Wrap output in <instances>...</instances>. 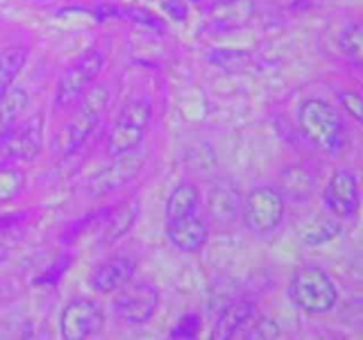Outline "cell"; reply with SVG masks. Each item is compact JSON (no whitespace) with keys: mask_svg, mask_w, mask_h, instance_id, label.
Wrapping results in <instances>:
<instances>
[{"mask_svg":"<svg viewBox=\"0 0 363 340\" xmlns=\"http://www.w3.org/2000/svg\"><path fill=\"white\" fill-rule=\"evenodd\" d=\"M298 126L305 138L323 152L339 154L346 147V126L342 115L326 99H305L298 108Z\"/></svg>","mask_w":363,"mask_h":340,"instance_id":"obj_1","label":"cell"},{"mask_svg":"<svg viewBox=\"0 0 363 340\" xmlns=\"http://www.w3.org/2000/svg\"><path fill=\"white\" fill-rule=\"evenodd\" d=\"M110 101V89L105 84H98L87 89L82 94L80 108L73 117L64 124L57 133L53 149L59 156H69L84 145V142L91 137L94 128L98 126L103 112Z\"/></svg>","mask_w":363,"mask_h":340,"instance_id":"obj_2","label":"cell"},{"mask_svg":"<svg viewBox=\"0 0 363 340\" xmlns=\"http://www.w3.org/2000/svg\"><path fill=\"white\" fill-rule=\"evenodd\" d=\"M287 296L294 307L305 314H328L339 300V290L332 276L323 268L307 264L293 273L287 285Z\"/></svg>","mask_w":363,"mask_h":340,"instance_id":"obj_3","label":"cell"},{"mask_svg":"<svg viewBox=\"0 0 363 340\" xmlns=\"http://www.w3.org/2000/svg\"><path fill=\"white\" fill-rule=\"evenodd\" d=\"M152 117V106L145 98H131L121 106L117 119L108 133L106 151L110 156L123 154L140 147L145 128Z\"/></svg>","mask_w":363,"mask_h":340,"instance_id":"obj_4","label":"cell"},{"mask_svg":"<svg viewBox=\"0 0 363 340\" xmlns=\"http://www.w3.org/2000/svg\"><path fill=\"white\" fill-rule=\"evenodd\" d=\"M286 215V198L275 186H257L243 198L241 216L248 230L269 234L279 229Z\"/></svg>","mask_w":363,"mask_h":340,"instance_id":"obj_5","label":"cell"},{"mask_svg":"<svg viewBox=\"0 0 363 340\" xmlns=\"http://www.w3.org/2000/svg\"><path fill=\"white\" fill-rule=\"evenodd\" d=\"M145 158H147L145 151L140 147L113 156L108 165L103 166L98 174L91 177L87 184V193L92 198H99L123 190L131 181L137 179V176L144 169Z\"/></svg>","mask_w":363,"mask_h":340,"instance_id":"obj_6","label":"cell"},{"mask_svg":"<svg viewBox=\"0 0 363 340\" xmlns=\"http://www.w3.org/2000/svg\"><path fill=\"white\" fill-rule=\"evenodd\" d=\"M160 305V290L149 282H128L113 298V314L128 324H145L155 317Z\"/></svg>","mask_w":363,"mask_h":340,"instance_id":"obj_7","label":"cell"},{"mask_svg":"<svg viewBox=\"0 0 363 340\" xmlns=\"http://www.w3.org/2000/svg\"><path fill=\"white\" fill-rule=\"evenodd\" d=\"M103 66H105V55L99 50H89V52H85L60 76L55 89V105L66 108V106L78 101L82 98V94L89 89V85L101 73Z\"/></svg>","mask_w":363,"mask_h":340,"instance_id":"obj_8","label":"cell"},{"mask_svg":"<svg viewBox=\"0 0 363 340\" xmlns=\"http://www.w3.org/2000/svg\"><path fill=\"white\" fill-rule=\"evenodd\" d=\"M105 326V312L96 301L74 298L60 312V335L66 340H84L98 335Z\"/></svg>","mask_w":363,"mask_h":340,"instance_id":"obj_9","label":"cell"},{"mask_svg":"<svg viewBox=\"0 0 363 340\" xmlns=\"http://www.w3.org/2000/svg\"><path fill=\"white\" fill-rule=\"evenodd\" d=\"M45 140V117L43 113L28 117L21 126H14L0 140L2 162H32L41 152Z\"/></svg>","mask_w":363,"mask_h":340,"instance_id":"obj_10","label":"cell"},{"mask_svg":"<svg viewBox=\"0 0 363 340\" xmlns=\"http://www.w3.org/2000/svg\"><path fill=\"white\" fill-rule=\"evenodd\" d=\"M325 204L335 218H353L360 209V184L351 169H337L325 188Z\"/></svg>","mask_w":363,"mask_h":340,"instance_id":"obj_11","label":"cell"},{"mask_svg":"<svg viewBox=\"0 0 363 340\" xmlns=\"http://www.w3.org/2000/svg\"><path fill=\"white\" fill-rule=\"evenodd\" d=\"M165 236L169 243L179 251H199L208 241V225L195 212L169 218L165 222Z\"/></svg>","mask_w":363,"mask_h":340,"instance_id":"obj_12","label":"cell"},{"mask_svg":"<svg viewBox=\"0 0 363 340\" xmlns=\"http://www.w3.org/2000/svg\"><path fill=\"white\" fill-rule=\"evenodd\" d=\"M254 14V0H216L206 13V27L218 34L238 30L245 27Z\"/></svg>","mask_w":363,"mask_h":340,"instance_id":"obj_13","label":"cell"},{"mask_svg":"<svg viewBox=\"0 0 363 340\" xmlns=\"http://www.w3.org/2000/svg\"><path fill=\"white\" fill-rule=\"evenodd\" d=\"M137 271V262L126 255H119V257H112L103 261L94 268L91 273V283L92 289L99 294H113L119 289H123L128 282H131Z\"/></svg>","mask_w":363,"mask_h":340,"instance_id":"obj_14","label":"cell"},{"mask_svg":"<svg viewBox=\"0 0 363 340\" xmlns=\"http://www.w3.org/2000/svg\"><path fill=\"white\" fill-rule=\"evenodd\" d=\"M243 197L238 184L230 179H220L208 193V211L215 222L229 225L241 215Z\"/></svg>","mask_w":363,"mask_h":340,"instance_id":"obj_15","label":"cell"},{"mask_svg":"<svg viewBox=\"0 0 363 340\" xmlns=\"http://www.w3.org/2000/svg\"><path fill=\"white\" fill-rule=\"evenodd\" d=\"M105 223H103V236L101 241L105 244H113L121 237L130 232L131 227L135 225L140 211V204L137 198H128V200L119 202L113 208L105 209Z\"/></svg>","mask_w":363,"mask_h":340,"instance_id":"obj_16","label":"cell"},{"mask_svg":"<svg viewBox=\"0 0 363 340\" xmlns=\"http://www.w3.org/2000/svg\"><path fill=\"white\" fill-rule=\"evenodd\" d=\"M255 305L248 300H238L227 305L220 315L216 317L215 326H213L211 339L227 340L238 335L241 328L248 322V319L254 317Z\"/></svg>","mask_w":363,"mask_h":340,"instance_id":"obj_17","label":"cell"},{"mask_svg":"<svg viewBox=\"0 0 363 340\" xmlns=\"http://www.w3.org/2000/svg\"><path fill=\"white\" fill-rule=\"evenodd\" d=\"M314 190V176L303 165H289L280 172L279 191L284 198L287 197L293 202H305L312 197Z\"/></svg>","mask_w":363,"mask_h":340,"instance_id":"obj_18","label":"cell"},{"mask_svg":"<svg viewBox=\"0 0 363 340\" xmlns=\"http://www.w3.org/2000/svg\"><path fill=\"white\" fill-rule=\"evenodd\" d=\"M28 106V94L25 89H9L0 98V140L18 124Z\"/></svg>","mask_w":363,"mask_h":340,"instance_id":"obj_19","label":"cell"},{"mask_svg":"<svg viewBox=\"0 0 363 340\" xmlns=\"http://www.w3.org/2000/svg\"><path fill=\"white\" fill-rule=\"evenodd\" d=\"M199 202H201V191L194 183H181L170 191L165 204V218H176V216L195 212Z\"/></svg>","mask_w":363,"mask_h":340,"instance_id":"obj_20","label":"cell"},{"mask_svg":"<svg viewBox=\"0 0 363 340\" xmlns=\"http://www.w3.org/2000/svg\"><path fill=\"white\" fill-rule=\"evenodd\" d=\"M28 52L23 46H11L0 52V98L11 89L13 81L27 64Z\"/></svg>","mask_w":363,"mask_h":340,"instance_id":"obj_21","label":"cell"},{"mask_svg":"<svg viewBox=\"0 0 363 340\" xmlns=\"http://www.w3.org/2000/svg\"><path fill=\"white\" fill-rule=\"evenodd\" d=\"M339 50L350 64L360 69L363 64V30L360 23H350L340 32Z\"/></svg>","mask_w":363,"mask_h":340,"instance_id":"obj_22","label":"cell"},{"mask_svg":"<svg viewBox=\"0 0 363 340\" xmlns=\"http://www.w3.org/2000/svg\"><path fill=\"white\" fill-rule=\"evenodd\" d=\"M340 232V223L335 218H315L303 227L301 239L305 244L318 246L328 243Z\"/></svg>","mask_w":363,"mask_h":340,"instance_id":"obj_23","label":"cell"},{"mask_svg":"<svg viewBox=\"0 0 363 340\" xmlns=\"http://www.w3.org/2000/svg\"><path fill=\"white\" fill-rule=\"evenodd\" d=\"M25 176L18 169L0 165V205L13 202L23 191Z\"/></svg>","mask_w":363,"mask_h":340,"instance_id":"obj_24","label":"cell"},{"mask_svg":"<svg viewBox=\"0 0 363 340\" xmlns=\"http://www.w3.org/2000/svg\"><path fill=\"white\" fill-rule=\"evenodd\" d=\"M250 326L245 324L243 328L238 332V335L243 336V339L250 340H269L280 336V326L277 324L273 319L269 317H259V319H248ZM236 335V336H238Z\"/></svg>","mask_w":363,"mask_h":340,"instance_id":"obj_25","label":"cell"},{"mask_svg":"<svg viewBox=\"0 0 363 340\" xmlns=\"http://www.w3.org/2000/svg\"><path fill=\"white\" fill-rule=\"evenodd\" d=\"M201 328H202L201 315H199L197 312H188V314H184L183 317L177 321V324L174 326V329L170 332V336H172V339L190 340L199 335Z\"/></svg>","mask_w":363,"mask_h":340,"instance_id":"obj_26","label":"cell"},{"mask_svg":"<svg viewBox=\"0 0 363 340\" xmlns=\"http://www.w3.org/2000/svg\"><path fill=\"white\" fill-rule=\"evenodd\" d=\"M339 101L342 105V108L353 117L357 123H362L363 119V103H362V96L354 91H344L340 92Z\"/></svg>","mask_w":363,"mask_h":340,"instance_id":"obj_27","label":"cell"},{"mask_svg":"<svg viewBox=\"0 0 363 340\" xmlns=\"http://www.w3.org/2000/svg\"><path fill=\"white\" fill-rule=\"evenodd\" d=\"M67 268H69V261L60 259V261H57L52 268L46 269L39 278H35V282H38L39 285H55V282H59L60 276L67 271Z\"/></svg>","mask_w":363,"mask_h":340,"instance_id":"obj_28","label":"cell"},{"mask_svg":"<svg viewBox=\"0 0 363 340\" xmlns=\"http://www.w3.org/2000/svg\"><path fill=\"white\" fill-rule=\"evenodd\" d=\"M163 9L176 21H184L188 18V6L184 0H165Z\"/></svg>","mask_w":363,"mask_h":340,"instance_id":"obj_29","label":"cell"},{"mask_svg":"<svg viewBox=\"0 0 363 340\" xmlns=\"http://www.w3.org/2000/svg\"><path fill=\"white\" fill-rule=\"evenodd\" d=\"M7 254H9V248H7V244L4 241H0V262L6 261Z\"/></svg>","mask_w":363,"mask_h":340,"instance_id":"obj_30","label":"cell"},{"mask_svg":"<svg viewBox=\"0 0 363 340\" xmlns=\"http://www.w3.org/2000/svg\"><path fill=\"white\" fill-rule=\"evenodd\" d=\"M188 2H191V4H202V2H204V0H188Z\"/></svg>","mask_w":363,"mask_h":340,"instance_id":"obj_31","label":"cell"}]
</instances>
